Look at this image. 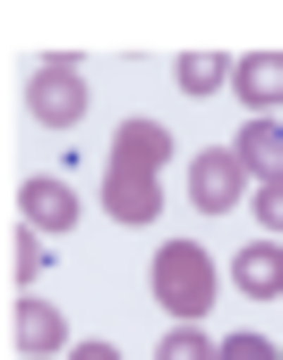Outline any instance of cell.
<instances>
[{
  "label": "cell",
  "instance_id": "obj_9",
  "mask_svg": "<svg viewBox=\"0 0 283 360\" xmlns=\"http://www.w3.org/2000/svg\"><path fill=\"white\" fill-rule=\"evenodd\" d=\"M112 163L163 172V163H172V129H163V120H120V138H112Z\"/></svg>",
  "mask_w": 283,
  "mask_h": 360
},
{
  "label": "cell",
  "instance_id": "obj_1",
  "mask_svg": "<svg viewBox=\"0 0 283 360\" xmlns=\"http://www.w3.org/2000/svg\"><path fill=\"white\" fill-rule=\"evenodd\" d=\"M146 283H155V309H172L180 326H198L206 309L223 300V275H215V257H206L198 240H163V249H155V275H146Z\"/></svg>",
  "mask_w": 283,
  "mask_h": 360
},
{
  "label": "cell",
  "instance_id": "obj_2",
  "mask_svg": "<svg viewBox=\"0 0 283 360\" xmlns=\"http://www.w3.org/2000/svg\"><path fill=\"white\" fill-rule=\"evenodd\" d=\"M86 103H94V86H86L77 60H34V69H26V112H34L43 129H77Z\"/></svg>",
  "mask_w": 283,
  "mask_h": 360
},
{
  "label": "cell",
  "instance_id": "obj_3",
  "mask_svg": "<svg viewBox=\"0 0 283 360\" xmlns=\"http://www.w3.org/2000/svg\"><path fill=\"white\" fill-rule=\"evenodd\" d=\"M94 206H103L112 223H137V232H146V223L163 214V172H137V163H112V172H103V189H94Z\"/></svg>",
  "mask_w": 283,
  "mask_h": 360
},
{
  "label": "cell",
  "instance_id": "obj_4",
  "mask_svg": "<svg viewBox=\"0 0 283 360\" xmlns=\"http://www.w3.org/2000/svg\"><path fill=\"white\" fill-rule=\"evenodd\" d=\"M189 198H198V214H232L249 198V163L232 155V146H206L198 163H189Z\"/></svg>",
  "mask_w": 283,
  "mask_h": 360
},
{
  "label": "cell",
  "instance_id": "obj_16",
  "mask_svg": "<svg viewBox=\"0 0 283 360\" xmlns=\"http://www.w3.org/2000/svg\"><path fill=\"white\" fill-rule=\"evenodd\" d=\"M69 360H120V343H69Z\"/></svg>",
  "mask_w": 283,
  "mask_h": 360
},
{
  "label": "cell",
  "instance_id": "obj_12",
  "mask_svg": "<svg viewBox=\"0 0 283 360\" xmlns=\"http://www.w3.org/2000/svg\"><path fill=\"white\" fill-rule=\"evenodd\" d=\"M172 77H180V95H215V86H223V60H215V52H180Z\"/></svg>",
  "mask_w": 283,
  "mask_h": 360
},
{
  "label": "cell",
  "instance_id": "obj_7",
  "mask_svg": "<svg viewBox=\"0 0 283 360\" xmlns=\"http://www.w3.org/2000/svg\"><path fill=\"white\" fill-rule=\"evenodd\" d=\"M9 335H18V352H34V360L69 352V318H61L52 300H26V292H18V309H9Z\"/></svg>",
  "mask_w": 283,
  "mask_h": 360
},
{
  "label": "cell",
  "instance_id": "obj_15",
  "mask_svg": "<svg viewBox=\"0 0 283 360\" xmlns=\"http://www.w3.org/2000/svg\"><path fill=\"white\" fill-rule=\"evenodd\" d=\"M223 360H275L266 335H223Z\"/></svg>",
  "mask_w": 283,
  "mask_h": 360
},
{
  "label": "cell",
  "instance_id": "obj_13",
  "mask_svg": "<svg viewBox=\"0 0 283 360\" xmlns=\"http://www.w3.org/2000/svg\"><path fill=\"white\" fill-rule=\"evenodd\" d=\"M155 360H223V343H206V335H198V326H172V335H163V352H155Z\"/></svg>",
  "mask_w": 283,
  "mask_h": 360
},
{
  "label": "cell",
  "instance_id": "obj_10",
  "mask_svg": "<svg viewBox=\"0 0 283 360\" xmlns=\"http://www.w3.org/2000/svg\"><path fill=\"white\" fill-rule=\"evenodd\" d=\"M232 155L249 163V180H283V120H249L232 138Z\"/></svg>",
  "mask_w": 283,
  "mask_h": 360
},
{
  "label": "cell",
  "instance_id": "obj_8",
  "mask_svg": "<svg viewBox=\"0 0 283 360\" xmlns=\"http://www.w3.org/2000/svg\"><path fill=\"white\" fill-rule=\"evenodd\" d=\"M232 283H241L249 300H283V240H249V249H232Z\"/></svg>",
  "mask_w": 283,
  "mask_h": 360
},
{
  "label": "cell",
  "instance_id": "obj_5",
  "mask_svg": "<svg viewBox=\"0 0 283 360\" xmlns=\"http://www.w3.org/2000/svg\"><path fill=\"white\" fill-rule=\"evenodd\" d=\"M18 214H26V232H77V189L61 172H34L18 189Z\"/></svg>",
  "mask_w": 283,
  "mask_h": 360
},
{
  "label": "cell",
  "instance_id": "obj_11",
  "mask_svg": "<svg viewBox=\"0 0 283 360\" xmlns=\"http://www.w3.org/2000/svg\"><path fill=\"white\" fill-rule=\"evenodd\" d=\"M43 257H52V240H43V232H18V240H9V283H18V292L43 275Z\"/></svg>",
  "mask_w": 283,
  "mask_h": 360
},
{
  "label": "cell",
  "instance_id": "obj_6",
  "mask_svg": "<svg viewBox=\"0 0 283 360\" xmlns=\"http://www.w3.org/2000/svg\"><path fill=\"white\" fill-rule=\"evenodd\" d=\"M232 95L249 103V120H275V103H283V52H241L232 60Z\"/></svg>",
  "mask_w": 283,
  "mask_h": 360
},
{
  "label": "cell",
  "instance_id": "obj_14",
  "mask_svg": "<svg viewBox=\"0 0 283 360\" xmlns=\"http://www.w3.org/2000/svg\"><path fill=\"white\" fill-rule=\"evenodd\" d=\"M258 223H266V240L283 232V180H258Z\"/></svg>",
  "mask_w": 283,
  "mask_h": 360
}]
</instances>
